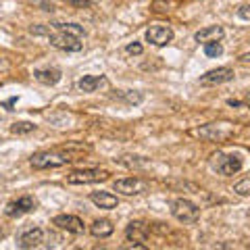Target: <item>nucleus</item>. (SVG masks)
<instances>
[{
    "mask_svg": "<svg viewBox=\"0 0 250 250\" xmlns=\"http://www.w3.org/2000/svg\"><path fill=\"white\" fill-rule=\"evenodd\" d=\"M90 148L82 146V144H67L65 148H59V150H44V152H36L31 156V167L34 169H59L65 167L69 163L77 161L80 156L88 154Z\"/></svg>",
    "mask_w": 250,
    "mask_h": 250,
    "instance_id": "nucleus-1",
    "label": "nucleus"
},
{
    "mask_svg": "<svg viewBox=\"0 0 250 250\" xmlns=\"http://www.w3.org/2000/svg\"><path fill=\"white\" fill-rule=\"evenodd\" d=\"M242 167H244V161H242L240 152H217V154H213V169L225 177L240 173Z\"/></svg>",
    "mask_w": 250,
    "mask_h": 250,
    "instance_id": "nucleus-2",
    "label": "nucleus"
},
{
    "mask_svg": "<svg viewBox=\"0 0 250 250\" xmlns=\"http://www.w3.org/2000/svg\"><path fill=\"white\" fill-rule=\"evenodd\" d=\"M171 215H173L179 223L192 225L200 219V208L188 198H175L171 202Z\"/></svg>",
    "mask_w": 250,
    "mask_h": 250,
    "instance_id": "nucleus-3",
    "label": "nucleus"
},
{
    "mask_svg": "<svg viewBox=\"0 0 250 250\" xmlns=\"http://www.w3.org/2000/svg\"><path fill=\"white\" fill-rule=\"evenodd\" d=\"M198 138L207 140V142H228L233 136V125L231 123H208L202 127L194 129Z\"/></svg>",
    "mask_w": 250,
    "mask_h": 250,
    "instance_id": "nucleus-4",
    "label": "nucleus"
},
{
    "mask_svg": "<svg viewBox=\"0 0 250 250\" xmlns=\"http://www.w3.org/2000/svg\"><path fill=\"white\" fill-rule=\"evenodd\" d=\"M111 177L106 169H77L67 175V184L71 186H85V184H100Z\"/></svg>",
    "mask_w": 250,
    "mask_h": 250,
    "instance_id": "nucleus-5",
    "label": "nucleus"
},
{
    "mask_svg": "<svg viewBox=\"0 0 250 250\" xmlns=\"http://www.w3.org/2000/svg\"><path fill=\"white\" fill-rule=\"evenodd\" d=\"M48 40L54 48L59 50H65V52H80L83 48V44L80 42L82 38H77L73 34H67V31H61V29H54L48 34Z\"/></svg>",
    "mask_w": 250,
    "mask_h": 250,
    "instance_id": "nucleus-6",
    "label": "nucleus"
},
{
    "mask_svg": "<svg viewBox=\"0 0 250 250\" xmlns=\"http://www.w3.org/2000/svg\"><path fill=\"white\" fill-rule=\"evenodd\" d=\"M42 240H44L42 228H34V225H29V228L21 229L17 233V248H23V250L36 248V246L42 244Z\"/></svg>",
    "mask_w": 250,
    "mask_h": 250,
    "instance_id": "nucleus-7",
    "label": "nucleus"
},
{
    "mask_svg": "<svg viewBox=\"0 0 250 250\" xmlns=\"http://www.w3.org/2000/svg\"><path fill=\"white\" fill-rule=\"evenodd\" d=\"M173 40V29L169 25H163V23H156V25L146 29V42H150L152 46H167Z\"/></svg>",
    "mask_w": 250,
    "mask_h": 250,
    "instance_id": "nucleus-8",
    "label": "nucleus"
},
{
    "mask_svg": "<svg viewBox=\"0 0 250 250\" xmlns=\"http://www.w3.org/2000/svg\"><path fill=\"white\" fill-rule=\"evenodd\" d=\"M34 208H36L34 196H21V198H17V200H13V202H9V205H6L4 215L11 217V219H19V217H23V215L31 213Z\"/></svg>",
    "mask_w": 250,
    "mask_h": 250,
    "instance_id": "nucleus-9",
    "label": "nucleus"
},
{
    "mask_svg": "<svg viewBox=\"0 0 250 250\" xmlns=\"http://www.w3.org/2000/svg\"><path fill=\"white\" fill-rule=\"evenodd\" d=\"M113 188L115 192L125 194V196H136V194H142L146 190V184L138 177H123V179H117Z\"/></svg>",
    "mask_w": 250,
    "mask_h": 250,
    "instance_id": "nucleus-10",
    "label": "nucleus"
},
{
    "mask_svg": "<svg viewBox=\"0 0 250 250\" xmlns=\"http://www.w3.org/2000/svg\"><path fill=\"white\" fill-rule=\"evenodd\" d=\"M233 69L229 67H219V69H213V71H207L205 75H200V83L202 85H219V83H228L233 80Z\"/></svg>",
    "mask_w": 250,
    "mask_h": 250,
    "instance_id": "nucleus-11",
    "label": "nucleus"
},
{
    "mask_svg": "<svg viewBox=\"0 0 250 250\" xmlns=\"http://www.w3.org/2000/svg\"><path fill=\"white\" fill-rule=\"evenodd\" d=\"M52 223L57 225L59 229H65L69 233H83L85 225L77 215H57L52 219Z\"/></svg>",
    "mask_w": 250,
    "mask_h": 250,
    "instance_id": "nucleus-12",
    "label": "nucleus"
},
{
    "mask_svg": "<svg viewBox=\"0 0 250 250\" xmlns=\"http://www.w3.org/2000/svg\"><path fill=\"white\" fill-rule=\"evenodd\" d=\"M223 36H225V29L221 25H208V27L198 29L196 34H194V40L207 44V42H219Z\"/></svg>",
    "mask_w": 250,
    "mask_h": 250,
    "instance_id": "nucleus-13",
    "label": "nucleus"
},
{
    "mask_svg": "<svg viewBox=\"0 0 250 250\" xmlns=\"http://www.w3.org/2000/svg\"><path fill=\"white\" fill-rule=\"evenodd\" d=\"M125 238L129 242H146L148 238V225L144 221H131L127 228H125Z\"/></svg>",
    "mask_w": 250,
    "mask_h": 250,
    "instance_id": "nucleus-14",
    "label": "nucleus"
},
{
    "mask_svg": "<svg viewBox=\"0 0 250 250\" xmlns=\"http://www.w3.org/2000/svg\"><path fill=\"white\" fill-rule=\"evenodd\" d=\"M90 200L96 205L98 208H104V210H111V208H115L117 205H119V200H117V196L115 194H111V192H92L90 194Z\"/></svg>",
    "mask_w": 250,
    "mask_h": 250,
    "instance_id": "nucleus-15",
    "label": "nucleus"
},
{
    "mask_svg": "<svg viewBox=\"0 0 250 250\" xmlns=\"http://www.w3.org/2000/svg\"><path fill=\"white\" fill-rule=\"evenodd\" d=\"M106 83L104 75H83L80 82H77V88L82 92H96L98 88H103Z\"/></svg>",
    "mask_w": 250,
    "mask_h": 250,
    "instance_id": "nucleus-16",
    "label": "nucleus"
},
{
    "mask_svg": "<svg viewBox=\"0 0 250 250\" xmlns=\"http://www.w3.org/2000/svg\"><path fill=\"white\" fill-rule=\"evenodd\" d=\"M113 231H115V225L111 221H106V219H98V221H94L90 225V233L94 238H100V240L113 236Z\"/></svg>",
    "mask_w": 250,
    "mask_h": 250,
    "instance_id": "nucleus-17",
    "label": "nucleus"
},
{
    "mask_svg": "<svg viewBox=\"0 0 250 250\" xmlns=\"http://www.w3.org/2000/svg\"><path fill=\"white\" fill-rule=\"evenodd\" d=\"M34 77L44 85H54L61 82V71L59 69H36Z\"/></svg>",
    "mask_w": 250,
    "mask_h": 250,
    "instance_id": "nucleus-18",
    "label": "nucleus"
},
{
    "mask_svg": "<svg viewBox=\"0 0 250 250\" xmlns=\"http://www.w3.org/2000/svg\"><path fill=\"white\" fill-rule=\"evenodd\" d=\"M52 25V29H61V31H67V34H73V36H77V38H83V27L82 25H77V23H59V21H54V23H50Z\"/></svg>",
    "mask_w": 250,
    "mask_h": 250,
    "instance_id": "nucleus-19",
    "label": "nucleus"
},
{
    "mask_svg": "<svg viewBox=\"0 0 250 250\" xmlns=\"http://www.w3.org/2000/svg\"><path fill=\"white\" fill-rule=\"evenodd\" d=\"M34 129H36V125H34V123H29V121H17V123H13V125H11V134H17V136L31 134Z\"/></svg>",
    "mask_w": 250,
    "mask_h": 250,
    "instance_id": "nucleus-20",
    "label": "nucleus"
},
{
    "mask_svg": "<svg viewBox=\"0 0 250 250\" xmlns=\"http://www.w3.org/2000/svg\"><path fill=\"white\" fill-rule=\"evenodd\" d=\"M119 98H123L125 103H129V104H140L144 100V96L140 92H134V90H123V92H119L117 94Z\"/></svg>",
    "mask_w": 250,
    "mask_h": 250,
    "instance_id": "nucleus-21",
    "label": "nucleus"
},
{
    "mask_svg": "<svg viewBox=\"0 0 250 250\" xmlns=\"http://www.w3.org/2000/svg\"><path fill=\"white\" fill-rule=\"evenodd\" d=\"M205 54H207V57H210V59L221 57V54H223V46L219 42H207L205 44Z\"/></svg>",
    "mask_w": 250,
    "mask_h": 250,
    "instance_id": "nucleus-22",
    "label": "nucleus"
},
{
    "mask_svg": "<svg viewBox=\"0 0 250 250\" xmlns=\"http://www.w3.org/2000/svg\"><path fill=\"white\" fill-rule=\"evenodd\" d=\"M233 192H236L238 196L248 198L250 196V177H244L242 182H238L236 186H233Z\"/></svg>",
    "mask_w": 250,
    "mask_h": 250,
    "instance_id": "nucleus-23",
    "label": "nucleus"
},
{
    "mask_svg": "<svg viewBox=\"0 0 250 250\" xmlns=\"http://www.w3.org/2000/svg\"><path fill=\"white\" fill-rule=\"evenodd\" d=\"M29 4H34L36 9H40V11H46V13H52L54 11V6L50 0H27Z\"/></svg>",
    "mask_w": 250,
    "mask_h": 250,
    "instance_id": "nucleus-24",
    "label": "nucleus"
},
{
    "mask_svg": "<svg viewBox=\"0 0 250 250\" xmlns=\"http://www.w3.org/2000/svg\"><path fill=\"white\" fill-rule=\"evenodd\" d=\"M125 52L131 54V57H140V54L144 52V48H142V44L140 42H131V44L125 46Z\"/></svg>",
    "mask_w": 250,
    "mask_h": 250,
    "instance_id": "nucleus-25",
    "label": "nucleus"
},
{
    "mask_svg": "<svg viewBox=\"0 0 250 250\" xmlns=\"http://www.w3.org/2000/svg\"><path fill=\"white\" fill-rule=\"evenodd\" d=\"M152 11L154 13H167L169 2H165V0H152Z\"/></svg>",
    "mask_w": 250,
    "mask_h": 250,
    "instance_id": "nucleus-26",
    "label": "nucleus"
},
{
    "mask_svg": "<svg viewBox=\"0 0 250 250\" xmlns=\"http://www.w3.org/2000/svg\"><path fill=\"white\" fill-rule=\"evenodd\" d=\"M238 17H240L242 21H250V4L240 6V9H238Z\"/></svg>",
    "mask_w": 250,
    "mask_h": 250,
    "instance_id": "nucleus-27",
    "label": "nucleus"
},
{
    "mask_svg": "<svg viewBox=\"0 0 250 250\" xmlns=\"http://www.w3.org/2000/svg\"><path fill=\"white\" fill-rule=\"evenodd\" d=\"M31 31H34L36 36H40V34H46V36H48V34H50V27H46V25H38V27H31Z\"/></svg>",
    "mask_w": 250,
    "mask_h": 250,
    "instance_id": "nucleus-28",
    "label": "nucleus"
},
{
    "mask_svg": "<svg viewBox=\"0 0 250 250\" xmlns=\"http://www.w3.org/2000/svg\"><path fill=\"white\" fill-rule=\"evenodd\" d=\"M15 104H17V96H13V98H9V100H4V103H2V106L6 108V111H13Z\"/></svg>",
    "mask_w": 250,
    "mask_h": 250,
    "instance_id": "nucleus-29",
    "label": "nucleus"
},
{
    "mask_svg": "<svg viewBox=\"0 0 250 250\" xmlns=\"http://www.w3.org/2000/svg\"><path fill=\"white\" fill-rule=\"evenodd\" d=\"M67 2L73 6H90V0H67Z\"/></svg>",
    "mask_w": 250,
    "mask_h": 250,
    "instance_id": "nucleus-30",
    "label": "nucleus"
},
{
    "mask_svg": "<svg viewBox=\"0 0 250 250\" xmlns=\"http://www.w3.org/2000/svg\"><path fill=\"white\" fill-rule=\"evenodd\" d=\"M242 65H250V52H246V54H242V57L238 59Z\"/></svg>",
    "mask_w": 250,
    "mask_h": 250,
    "instance_id": "nucleus-31",
    "label": "nucleus"
},
{
    "mask_svg": "<svg viewBox=\"0 0 250 250\" xmlns=\"http://www.w3.org/2000/svg\"><path fill=\"white\" fill-rule=\"evenodd\" d=\"M228 104H229V106H242L240 100H228Z\"/></svg>",
    "mask_w": 250,
    "mask_h": 250,
    "instance_id": "nucleus-32",
    "label": "nucleus"
},
{
    "mask_svg": "<svg viewBox=\"0 0 250 250\" xmlns=\"http://www.w3.org/2000/svg\"><path fill=\"white\" fill-rule=\"evenodd\" d=\"M246 104L250 106V94H248V98H246Z\"/></svg>",
    "mask_w": 250,
    "mask_h": 250,
    "instance_id": "nucleus-33",
    "label": "nucleus"
},
{
    "mask_svg": "<svg viewBox=\"0 0 250 250\" xmlns=\"http://www.w3.org/2000/svg\"><path fill=\"white\" fill-rule=\"evenodd\" d=\"M0 142H2V140H0Z\"/></svg>",
    "mask_w": 250,
    "mask_h": 250,
    "instance_id": "nucleus-34",
    "label": "nucleus"
}]
</instances>
